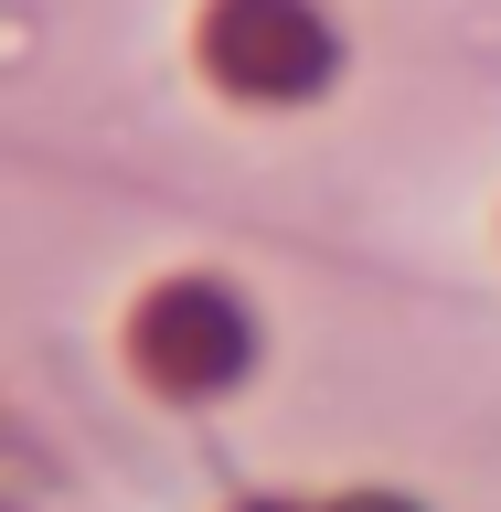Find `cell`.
Returning <instances> with one entry per match:
<instances>
[{
  "mask_svg": "<svg viewBox=\"0 0 501 512\" xmlns=\"http://www.w3.org/2000/svg\"><path fill=\"white\" fill-rule=\"evenodd\" d=\"M246 352H256V331L235 320V299L203 288V278L160 288L150 310H139V374H150L160 395H214V384L246 374Z\"/></svg>",
  "mask_w": 501,
  "mask_h": 512,
  "instance_id": "6da1fadb",
  "label": "cell"
},
{
  "mask_svg": "<svg viewBox=\"0 0 501 512\" xmlns=\"http://www.w3.org/2000/svg\"><path fill=\"white\" fill-rule=\"evenodd\" d=\"M203 54H214L246 96H310V75H320L331 43H320V22L299 0H224L214 32H203Z\"/></svg>",
  "mask_w": 501,
  "mask_h": 512,
  "instance_id": "7a4b0ae2",
  "label": "cell"
},
{
  "mask_svg": "<svg viewBox=\"0 0 501 512\" xmlns=\"http://www.w3.org/2000/svg\"><path fill=\"white\" fill-rule=\"evenodd\" d=\"M331 512H406V502H331Z\"/></svg>",
  "mask_w": 501,
  "mask_h": 512,
  "instance_id": "3957f363",
  "label": "cell"
}]
</instances>
